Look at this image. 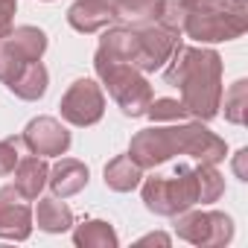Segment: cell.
Segmentation results:
<instances>
[{
	"instance_id": "obj_1",
	"label": "cell",
	"mask_w": 248,
	"mask_h": 248,
	"mask_svg": "<svg viewBox=\"0 0 248 248\" xmlns=\"http://www.w3.org/2000/svg\"><path fill=\"white\" fill-rule=\"evenodd\" d=\"M129 155L143 170H158L172 158H193L196 164H222L228 155V143L207 123L190 117L140 129L129 143Z\"/></svg>"
},
{
	"instance_id": "obj_2",
	"label": "cell",
	"mask_w": 248,
	"mask_h": 248,
	"mask_svg": "<svg viewBox=\"0 0 248 248\" xmlns=\"http://www.w3.org/2000/svg\"><path fill=\"white\" fill-rule=\"evenodd\" d=\"M164 82L178 88V99L193 120L210 123L222 102V56L207 44H178L172 59L161 67Z\"/></svg>"
},
{
	"instance_id": "obj_3",
	"label": "cell",
	"mask_w": 248,
	"mask_h": 248,
	"mask_svg": "<svg viewBox=\"0 0 248 248\" xmlns=\"http://www.w3.org/2000/svg\"><path fill=\"white\" fill-rule=\"evenodd\" d=\"M225 196V175L216 164H178L172 172H152L140 181L143 207L155 216H175L196 204H213Z\"/></svg>"
},
{
	"instance_id": "obj_4",
	"label": "cell",
	"mask_w": 248,
	"mask_h": 248,
	"mask_svg": "<svg viewBox=\"0 0 248 248\" xmlns=\"http://www.w3.org/2000/svg\"><path fill=\"white\" fill-rule=\"evenodd\" d=\"M158 21L196 44L233 41L248 30V0H161Z\"/></svg>"
},
{
	"instance_id": "obj_5",
	"label": "cell",
	"mask_w": 248,
	"mask_h": 248,
	"mask_svg": "<svg viewBox=\"0 0 248 248\" xmlns=\"http://www.w3.org/2000/svg\"><path fill=\"white\" fill-rule=\"evenodd\" d=\"M93 70L123 114L132 117V120L146 117V108L155 99L146 73H140L129 62H114V59H93Z\"/></svg>"
},
{
	"instance_id": "obj_6",
	"label": "cell",
	"mask_w": 248,
	"mask_h": 248,
	"mask_svg": "<svg viewBox=\"0 0 248 248\" xmlns=\"http://www.w3.org/2000/svg\"><path fill=\"white\" fill-rule=\"evenodd\" d=\"M47 47H50V38L41 27H32V24L12 27L0 38V82L9 85L27 64L41 62Z\"/></svg>"
},
{
	"instance_id": "obj_7",
	"label": "cell",
	"mask_w": 248,
	"mask_h": 248,
	"mask_svg": "<svg viewBox=\"0 0 248 248\" xmlns=\"http://www.w3.org/2000/svg\"><path fill=\"white\" fill-rule=\"evenodd\" d=\"M172 219V231L178 233V239L190 242V245H202V248H219L228 245L233 239V219L222 210H181Z\"/></svg>"
},
{
	"instance_id": "obj_8",
	"label": "cell",
	"mask_w": 248,
	"mask_h": 248,
	"mask_svg": "<svg viewBox=\"0 0 248 248\" xmlns=\"http://www.w3.org/2000/svg\"><path fill=\"white\" fill-rule=\"evenodd\" d=\"M59 114L67 126H76V129H88V126H96L105 114V93H102V85L96 79H73L67 85V91L62 93L59 99Z\"/></svg>"
},
{
	"instance_id": "obj_9",
	"label": "cell",
	"mask_w": 248,
	"mask_h": 248,
	"mask_svg": "<svg viewBox=\"0 0 248 248\" xmlns=\"http://www.w3.org/2000/svg\"><path fill=\"white\" fill-rule=\"evenodd\" d=\"M21 143H24L32 155H41V158H62V155H67V149H70V143H73V135H70V129L64 126L62 120L41 114V117H32L27 126H24Z\"/></svg>"
},
{
	"instance_id": "obj_10",
	"label": "cell",
	"mask_w": 248,
	"mask_h": 248,
	"mask_svg": "<svg viewBox=\"0 0 248 248\" xmlns=\"http://www.w3.org/2000/svg\"><path fill=\"white\" fill-rule=\"evenodd\" d=\"M32 233V204L15 184L0 187V239L24 242Z\"/></svg>"
},
{
	"instance_id": "obj_11",
	"label": "cell",
	"mask_w": 248,
	"mask_h": 248,
	"mask_svg": "<svg viewBox=\"0 0 248 248\" xmlns=\"http://www.w3.org/2000/svg\"><path fill=\"white\" fill-rule=\"evenodd\" d=\"M117 21H120V15L111 6V0H73L67 9V24L82 35L102 32L105 27H111Z\"/></svg>"
},
{
	"instance_id": "obj_12",
	"label": "cell",
	"mask_w": 248,
	"mask_h": 248,
	"mask_svg": "<svg viewBox=\"0 0 248 248\" xmlns=\"http://www.w3.org/2000/svg\"><path fill=\"white\" fill-rule=\"evenodd\" d=\"M88 178H91V172H88V167H85L79 158H64V155H62V158L50 167L47 184H50L53 196L70 199V196H76V193H82V190L88 187Z\"/></svg>"
},
{
	"instance_id": "obj_13",
	"label": "cell",
	"mask_w": 248,
	"mask_h": 248,
	"mask_svg": "<svg viewBox=\"0 0 248 248\" xmlns=\"http://www.w3.org/2000/svg\"><path fill=\"white\" fill-rule=\"evenodd\" d=\"M12 175H15V187H18V193L24 196V199H30V202H35L38 196H41V190L47 187V175H50V164L41 158V155H21L18 158V164H15V170H12Z\"/></svg>"
},
{
	"instance_id": "obj_14",
	"label": "cell",
	"mask_w": 248,
	"mask_h": 248,
	"mask_svg": "<svg viewBox=\"0 0 248 248\" xmlns=\"http://www.w3.org/2000/svg\"><path fill=\"white\" fill-rule=\"evenodd\" d=\"M143 167L126 152V155H114L108 164H105V187L108 190H114V193H132V190H138L140 187V181H143Z\"/></svg>"
},
{
	"instance_id": "obj_15",
	"label": "cell",
	"mask_w": 248,
	"mask_h": 248,
	"mask_svg": "<svg viewBox=\"0 0 248 248\" xmlns=\"http://www.w3.org/2000/svg\"><path fill=\"white\" fill-rule=\"evenodd\" d=\"M32 225H38L44 233H64L73 228V210L59 196H38V207L32 210Z\"/></svg>"
},
{
	"instance_id": "obj_16",
	"label": "cell",
	"mask_w": 248,
	"mask_h": 248,
	"mask_svg": "<svg viewBox=\"0 0 248 248\" xmlns=\"http://www.w3.org/2000/svg\"><path fill=\"white\" fill-rule=\"evenodd\" d=\"M6 88H9L18 99H24V102H38V99L47 93V88H50V73H47L44 62H32V64H27Z\"/></svg>"
},
{
	"instance_id": "obj_17",
	"label": "cell",
	"mask_w": 248,
	"mask_h": 248,
	"mask_svg": "<svg viewBox=\"0 0 248 248\" xmlns=\"http://www.w3.org/2000/svg\"><path fill=\"white\" fill-rule=\"evenodd\" d=\"M73 245L79 248H117L120 236L111 222L105 219H82L79 225L73 222Z\"/></svg>"
},
{
	"instance_id": "obj_18",
	"label": "cell",
	"mask_w": 248,
	"mask_h": 248,
	"mask_svg": "<svg viewBox=\"0 0 248 248\" xmlns=\"http://www.w3.org/2000/svg\"><path fill=\"white\" fill-rule=\"evenodd\" d=\"M219 111L225 114L228 123H233V126H242L245 123V111H248V82L245 79H236L228 91H222Z\"/></svg>"
},
{
	"instance_id": "obj_19",
	"label": "cell",
	"mask_w": 248,
	"mask_h": 248,
	"mask_svg": "<svg viewBox=\"0 0 248 248\" xmlns=\"http://www.w3.org/2000/svg\"><path fill=\"white\" fill-rule=\"evenodd\" d=\"M111 6L117 9L120 21L140 24V21H158L161 0H111Z\"/></svg>"
},
{
	"instance_id": "obj_20",
	"label": "cell",
	"mask_w": 248,
	"mask_h": 248,
	"mask_svg": "<svg viewBox=\"0 0 248 248\" xmlns=\"http://www.w3.org/2000/svg\"><path fill=\"white\" fill-rule=\"evenodd\" d=\"M146 117H149L152 123L190 120L187 108H184V105H181V99H175V96H158V99H152V102H149V108H146Z\"/></svg>"
},
{
	"instance_id": "obj_21",
	"label": "cell",
	"mask_w": 248,
	"mask_h": 248,
	"mask_svg": "<svg viewBox=\"0 0 248 248\" xmlns=\"http://www.w3.org/2000/svg\"><path fill=\"white\" fill-rule=\"evenodd\" d=\"M21 138H3L0 140V178L3 175H12L18 158H21Z\"/></svg>"
},
{
	"instance_id": "obj_22",
	"label": "cell",
	"mask_w": 248,
	"mask_h": 248,
	"mask_svg": "<svg viewBox=\"0 0 248 248\" xmlns=\"http://www.w3.org/2000/svg\"><path fill=\"white\" fill-rule=\"evenodd\" d=\"M15 12H18V0H0V38H3L15 24Z\"/></svg>"
},
{
	"instance_id": "obj_23",
	"label": "cell",
	"mask_w": 248,
	"mask_h": 248,
	"mask_svg": "<svg viewBox=\"0 0 248 248\" xmlns=\"http://www.w3.org/2000/svg\"><path fill=\"white\" fill-rule=\"evenodd\" d=\"M245 158H248V149H239V152L233 155V172H236V178H239V181H248V172H245Z\"/></svg>"
},
{
	"instance_id": "obj_24",
	"label": "cell",
	"mask_w": 248,
	"mask_h": 248,
	"mask_svg": "<svg viewBox=\"0 0 248 248\" xmlns=\"http://www.w3.org/2000/svg\"><path fill=\"white\" fill-rule=\"evenodd\" d=\"M140 242H161V245H170V236H167V233H146V236H140Z\"/></svg>"
},
{
	"instance_id": "obj_25",
	"label": "cell",
	"mask_w": 248,
	"mask_h": 248,
	"mask_svg": "<svg viewBox=\"0 0 248 248\" xmlns=\"http://www.w3.org/2000/svg\"><path fill=\"white\" fill-rule=\"evenodd\" d=\"M44 3H50V0H44Z\"/></svg>"
}]
</instances>
